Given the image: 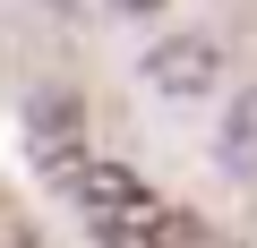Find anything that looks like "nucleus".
<instances>
[{"instance_id": "obj_1", "label": "nucleus", "mask_w": 257, "mask_h": 248, "mask_svg": "<svg viewBox=\"0 0 257 248\" xmlns=\"http://www.w3.org/2000/svg\"><path fill=\"white\" fill-rule=\"evenodd\" d=\"M60 197H69V214H77L103 248H197L189 214H180L155 180H138L128 163L86 154V163H69V171H60Z\"/></svg>"}, {"instance_id": "obj_2", "label": "nucleus", "mask_w": 257, "mask_h": 248, "mask_svg": "<svg viewBox=\"0 0 257 248\" xmlns=\"http://www.w3.org/2000/svg\"><path fill=\"white\" fill-rule=\"evenodd\" d=\"M146 86H155V94H206V86H214V43H197V35L163 43V52L146 60Z\"/></svg>"}, {"instance_id": "obj_3", "label": "nucleus", "mask_w": 257, "mask_h": 248, "mask_svg": "<svg viewBox=\"0 0 257 248\" xmlns=\"http://www.w3.org/2000/svg\"><path fill=\"white\" fill-rule=\"evenodd\" d=\"M26 120H35V163H43L52 180H60L69 163H86V154H77V103H52V94H43Z\"/></svg>"}, {"instance_id": "obj_4", "label": "nucleus", "mask_w": 257, "mask_h": 248, "mask_svg": "<svg viewBox=\"0 0 257 248\" xmlns=\"http://www.w3.org/2000/svg\"><path fill=\"white\" fill-rule=\"evenodd\" d=\"M214 154H223V171H257V86L231 103V120H223V146H214Z\"/></svg>"}, {"instance_id": "obj_5", "label": "nucleus", "mask_w": 257, "mask_h": 248, "mask_svg": "<svg viewBox=\"0 0 257 248\" xmlns=\"http://www.w3.org/2000/svg\"><path fill=\"white\" fill-rule=\"evenodd\" d=\"M111 9H163V0H111Z\"/></svg>"}]
</instances>
